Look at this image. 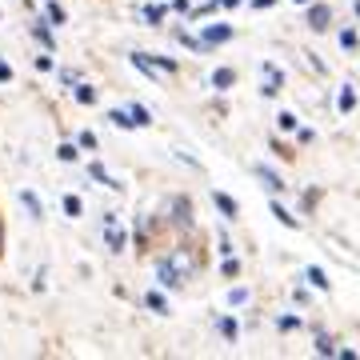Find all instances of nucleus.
I'll use <instances>...</instances> for the list:
<instances>
[{"label":"nucleus","mask_w":360,"mask_h":360,"mask_svg":"<svg viewBox=\"0 0 360 360\" xmlns=\"http://www.w3.org/2000/svg\"><path fill=\"white\" fill-rule=\"evenodd\" d=\"M0 240H4V236H0Z\"/></svg>","instance_id":"obj_24"},{"label":"nucleus","mask_w":360,"mask_h":360,"mask_svg":"<svg viewBox=\"0 0 360 360\" xmlns=\"http://www.w3.org/2000/svg\"><path fill=\"white\" fill-rule=\"evenodd\" d=\"M132 120H136V124H148V120H153V116H148V108H144V104H132Z\"/></svg>","instance_id":"obj_14"},{"label":"nucleus","mask_w":360,"mask_h":360,"mask_svg":"<svg viewBox=\"0 0 360 360\" xmlns=\"http://www.w3.org/2000/svg\"><path fill=\"white\" fill-rule=\"evenodd\" d=\"M232 80H236V72H232V68H220L217 77H212V84H217V89H229Z\"/></svg>","instance_id":"obj_9"},{"label":"nucleus","mask_w":360,"mask_h":360,"mask_svg":"<svg viewBox=\"0 0 360 360\" xmlns=\"http://www.w3.org/2000/svg\"><path fill=\"white\" fill-rule=\"evenodd\" d=\"M220 333H224V336L232 340V336H236V321H220Z\"/></svg>","instance_id":"obj_21"},{"label":"nucleus","mask_w":360,"mask_h":360,"mask_svg":"<svg viewBox=\"0 0 360 360\" xmlns=\"http://www.w3.org/2000/svg\"><path fill=\"white\" fill-rule=\"evenodd\" d=\"M20 200H25V208H28V212H32V217H44V208H40V200H37V196H32V193H20Z\"/></svg>","instance_id":"obj_8"},{"label":"nucleus","mask_w":360,"mask_h":360,"mask_svg":"<svg viewBox=\"0 0 360 360\" xmlns=\"http://www.w3.org/2000/svg\"><path fill=\"white\" fill-rule=\"evenodd\" d=\"M257 176L264 180V188H269V193H281V188H284L281 176H276V172H269V168H257Z\"/></svg>","instance_id":"obj_7"},{"label":"nucleus","mask_w":360,"mask_h":360,"mask_svg":"<svg viewBox=\"0 0 360 360\" xmlns=\"http://www.w3.org/2000/svg\"><path fill=\"white\" fill-rule=\"evenodd\" d=\"M65 212L68 217H80V200L77 196H65Z\"/></svg>","instance_id":"obj_19"},{"label":"nucleus","mask_w":360,"mask_h":360,"mask_svg":"<svg viewBox=\"0 0 360 360\" xmlns=\"http://www.w3.org/2000/svg\"><path fill=\"white\" fill-rule=\"evenodd\" d=\"M220 4H224V8H236V4H240V0H220Z\"/></svg>","instance_id":"obj_22"},{"label":"nucleus","mask_w":360,"mask_h":360,"mask_svg":"<svg viewBox=\"0 0 360 360\" xmlns=\"http://www.w3.org/2000/svg\"><path fill=\"white\" fill-rule=\"evenodd\" d=\"M168 264H172V269L180 272V281H184V276H193V272H196V260H193V252H188V248H176Z\"/></svg>","instance_id":"obj_2"},{"label":"nucleus","mask_w":360,"mask_h":360,"mask_svg":"<svg viewBox=\"0 0 360 360\" xmlns=\"http://www.w3.org/2000/svg\"><path fill=\"white\" fill-rule=\"evenodd\" d=\"M316 352H321V356H336V345L328 336H316Z\"/></svg>","instance_id":"obj_12"},{"label":"nucleus","mask_w":360,"mask_h":360,"mask_svg":"<svg viewBox=\"0 0 360 360\" xmlns=\"http://www.w3.org/2000/svg\"><path fill=\"white\" fill-rule=\"evenodd\" d=\"M89 172H92V180H101V184H112V176H108V172H104V165H92Z\"/></svg>","instance_id":"obj_18"},{"label":"nucleus","mask_w":360,"mask_h":360,"mask_svg":"<svg viewBox=\"0 0 360 360\" xmlns=\"http://www.w3.org/2000/svg\"><path fill=\"white\" fill-rule=\"evenodd\" d=\"M276 124H281L284 132H292V129H296V116H292V112H281V116H276Z\"/></svg>","instance_id":"obj_17"},{"label":"nucleus","mask_w":360,"mask_h":360,"mask_svg":"<svg viewBox=\"0 0 360 360\" xmlns=\"http://www.w3.org/2000/svg\"><path fill=\"white\" fill-rule=\"evenodd\" d=\"M104 240H108V248H112V252H120V248H124V232L116 229V217H104Z\"/></svg>","instance_id":"obj_3"},{"label":"nucleus","mask_w":360,"mask_h":360,"mask_svg":"<svg viewBox=\"0 0 360 360\" xmlns=\"http://www.w3.org/2000/svg\"><path fill=\"white\" fill-rule=\"evenodd\" d=\"M296 4H309V0H296Z\"/></svg>","instance_id":"obj_23"},{"label":"nucleus","mask_w":360,"mask_h":360,"mask_svg":"<svg viewBox=\"0 0 360 360\" xmlns=\"http://www.w3.org/2000/svg\"><path fill=\"white\" fill-rule=\"evenodd\" d=\"M32 32H37V40H44V49H52V37H49V28H44V25H37Z\"/></svg>","instance_id":"obj_20"},{"label":"nucleus","mask_w":360,"mask_h":360,"mask_svg":"<svg viewBox=\"0 0 360 360\" xmlns=\"http://www.w3.org/2000/svg\"><path fill=\"white\" fill-rule=\"evenodd\" d=\"M352 104H356V92H352V89H345V92H340V112H348Z\"/></svg>","instance_id":"obj_16"},{"label":"nucleus","mask_w":360,"mask_h":360,"mask_svg":"<svg viewBox=\"0 0 360 360\" xmlns=\"http://www.w3.org/2000/svg\"><path fill=\"white\" fill-rule=\"evenodd\" d=\"M108 120H112L116 129H132V124H136V120H132L129 112H108Z\"/></svg>","instance_id":"obj_11"},{"label":"nucleus","mask_w":360,"mask_h":360,"mask_svg":"<svg viewBox=\"0 0 360 360\" xmlns=\"http://www.w3.org/2000/svg\"><path fill=\"white\" fill-rule=\"evenodd\" d=\"M56 156H60L65 165H72V160H77V148H72V144H60V148H56Z\"/></svg>","instance_id":"obj_15"},{"label":"nucleus","mask_w":360,"mask_h":360,"mask_svg":"<svg viewBox=\"0 0 360 360\" xmlns=\"http://www.w3.org/2000/svg\"><path fill=\"white\" fill-rule=\"evenodd\" d=\"M156 276H160V284H172V288H176V284H180V272L172 269L168 260H160V264H156Z\"/></svg>","instance_id":"obj_5"},{"label":"nucleus","mask_w":360,"mask_h":360,"mask_svg":"<svg viewBox=\"0 0 360 360\" xmlns=\"http://www.w3.org/2000/svg\"><path fill=\"white\" fill-rule=\"evenodd\" d=\"M229 37H232V28L229 25H217V28H208L205 37H200V44H205V49H208V44H224Z\"/></svg>","instance_id":"obj_4"},{"label":"nucleus","mask_w":360,"mask_h":360,"mask_svg":"<svg viewBox=\"0 0 360 360\" xmlns=\"http://www.w3.org/2000/svg\"><path fill=\"white\" fill-rule=\"evenodd\" d=\"M217 208L224 217H236V205H232V196H224V193H217Z\"/></svg>","instance_id":"obj_10"},{"label":"nucleus","mask_w":360,"mask_h":360,"mask_svg":"<svg viewBox=\"0 0 360 360\" xmlns=\"http://www.w3.org/2000/svg\"><path fill=\"white\" fill-rule=\"evenodd\" d=\"M328 16H333V13H328L324 4H316V8H312V13H309V25L316 28V32H324V28H328Z\"/></svg>","instance_id":"obj_6"},{"label":"nucleus","mask_w":360,"mask_h":360,"mask_svg":"<svg viewBox=\"0 0 360 360\" xmlns=\"http://www.w3.org/2000/svg\"><path fill=\"white\" fill-rule=\"evenodd\" d=\"M132 68L148 72L153 80H168L172 72H176V65H172L168 56H153V52H132Z\"/></svg>","instance_id":"obj_1"},{"label":"nucleus","mask_w":360,"mask_h":360,"mask_svg":"<svg viewBox=\"0 0 360 360\" xmlns=\"http://www.w3.org/2000/svg\"><path fill=\"white\" fill-rule=\"evenodd\" d=\"M304 276H309V281H312V284H316V288H328V276H324V272H321V269H316V264H312V269H309V272H304Z\"/></svg>","instance_id":"obj_13"}]
</instances>
